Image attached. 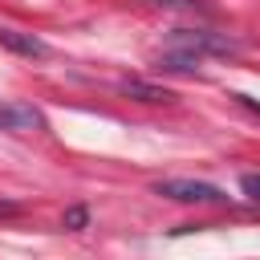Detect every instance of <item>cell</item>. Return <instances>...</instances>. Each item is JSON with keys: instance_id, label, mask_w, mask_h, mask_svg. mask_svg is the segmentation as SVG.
Instances as JSON below:
<instances>
[{"instance_id": "obj_1", "label": "cell", "mask_w": 260, "mask_h": 260, "mask_svg": "<svg viewBox=\"0 0 260 260\" xmlns=\"http://www.w3.org/2000/svg\"><path fill=\"white\" fill-rule=\"evenodd\" d=\"M167 45H171V49H183V53H191V57H228V53L240 49L236 41H228V37H219V32H207V28H175V32L167 37Z\"/></svg>"}, {"instance_id": "obj_2", "label": "cell", "mask_w": 260, "mask_h": 260, "mask_svg": "<svg viewBox=\"0 0 260 260\" xmlns=\"http://www.w3.org/2000/svg\"><path fill=\"white\" fill-rule=\"evenodd\" d=\"M150 191L175 203H223L228 199L215 183H203V179H158Z\"/></svg>"}, {"instance_id": "obj_3", "label": "cell", "mask_w": 260, "mask_h": 260, "mask_svg": "<svg viewBox=\"0 0 260 260\" xmlns=\"http://www.w3.org/2000/svg\"><path fill=\"white\" fill-rule=\"evenodd\" d=\"M0 45L8 49V53H20V57H49V45L41 41V37H32V32H20V28H0Z\"/></svg>"}, {"instance_id": "obj_4", "label": "cell", "mask_w": 260, "mask_h": 260, "mask_svg": "<svg viewBox=\"0 0 260 260\" xmlns=\"http://www.w3.org/2000/svg\"><path fill=\"white\" fill-rule=\"evenodd\" d=\"M37 126H45V118L32 106H24V102L0 106V130H37Z\"/></svg>"}, {"instance_id": "obj_5", "label": "cell", "mask_w": 260, "mask_h": 260, "mask_svg": "<svg viewBox=\"0 0 260 260\" xmlns=\"http://www.w3.org/2000/svg\"><path fill=\"white\" fill-rule=\"evenodd\" d=\"M118 89H122L126 98H134V102H175V93H171V89L150 85V81H138V77H122V81H118Z\"/></svg>"}, {"instance_id": "obj_6", "label": "cell", "mask_w": 260, "mask_h": 260, "mask_svg": "<svg viewBox=\"0 0 260 260\" xmlns=\"http://www.w3.org/2000/svg\"><path fill=\"white\" fill-rule=\"evenodd\" d=\"M154 69H167V73H195V69H199V57H191V53L167 45V53H158Z\"/></svg>"}, {"instance_id": "obj_7", "label": "cell", "mask_w": 260, "mask_h": 260, "mask_svg": "<svg viewBox=\"0 0 260 260\" xmlns=\"http://www.w3.org/2000/svg\"><path fill=\"white\" fill-rule=\"evenodd\" d=\"M61 223H65L69 232H81V228L89 223V211H85L81 203H73V207H65V219H61Z\"/></svg>"}, {"instance_id": "obj_8", "label": "cell", "mask_w": 260, "mask_h": 260, "mask_svg": "<svg viewBox=\"0 0 260 260\" xmlns=\"http://www.w3.org/2000/svg\"><path fill=\"white\" fill-rule=\"evenodd\" d=\"M240 187H244V195H248V199H256V203H260V175H244V179H240Z\"/></svg>"}, {"instance_id": "obj_9", "label": "cell", "mask_w": 260, "mask_h": 260, "mask_svg": "<svg viewBox=\"0 0 260 260\" xmlns=\"http://www.w3.org/2000/svg\"><path fill=\"white\" fill-rule=\"evenodd\" d=\"M158 8H191V0H154Z\"/></svg>"}, {"instance_id": "obj_10", "label": "cell", "mask_w": 260, "mask_h": 260, "mask_svg": "<svg viewBox=\"0 0 260 260\" xmlns=\"http://www.w3.org/2000/svg\"><path fill=\"white\" fill-rule=\"evenodd\" d=\"M16 211H20L16 203H0V215H16Z\"/></svg>"}]
</instances>
